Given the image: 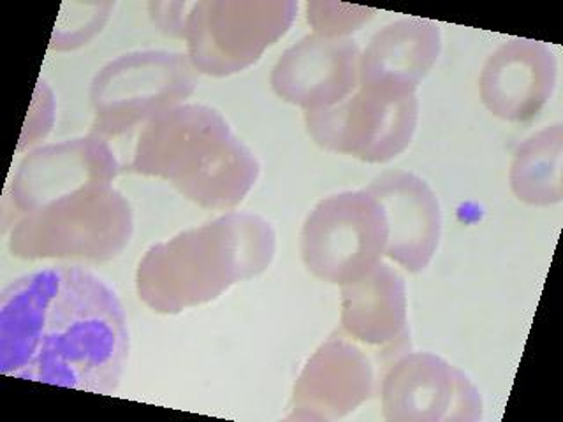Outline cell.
<instances>
[{
	"label": "cell",
	"mask_w": 563,
	"mask_h": 422,
	"mask_svg": "<svg viewBox=\"0 0 563 422\" xmlns=\"http://www.w3.org/2000/svg\"><path fill=\"white\" fill-rule=\"evenodd\" d=\"M419 101L357 88L339 104L305 111L308 134L321 148L351 155L363 163L384 164L404 154L418 127Z\"/></svg>",
	"instance_id": "ba28073f"
},
{
	"label": "cell",
	"mask_w": 563,
	"mask_h": 422,
	"mask_svg": "<svg viewBox=\"0 0 563 422\" xmlns=\"http://www.w3.org/2000/svg\"><path fill=\"white\" fill-rule=\"evenodd\" d=\"M365 190L386 215V257L410 273L428 268L442 227L439 199L430 185L413 173L387 171Z\"/></svg>",
	"instance_id": "7c38bea8"
},
{
	"label": "cell",
	"mask_w": 563,
	"mask_h": 422,
	"mask_svg": "<svg viewBox=\"0 0 563 422\" xmlns=\"http://www.w3.org/2000/svg\"><path fill=\"white\" fill-rule=\"evenodd\" d=\"M374 9L339 2H308V23L317 35L328 40H345V35L360 31L374 18Z\"/></svg>",
	"instance_id": "d6986e66"
},
{
	"label": "cell",
	"mask_w": 563,
	"mask_h": 422,
	"mask_svg": "<svg viewBox=\"0 0 563 422\" xmlns=\"http://www.w3.org/2000/svg\"><path fill=\"white\" fill-rule=\"evenodd\" d=\"M128 171L163 178L199 207L229 210L251 192L261 166L219 111L180 104L141 129Z\"/></svg>",
	"instance_id": "3957f363"
},
{
	"label": "cell",
	"mask_w": 563,
	"mask_h": 422,
	"mask_svg": "<svg viewBox=\"0 0 563 422\" xmlns=\"http://www.w3.org/2000/svg\"><path fill=\"white\" fill-rule=\"evenodd\" d=\"M342 327L369 347H396L407 338V289L400 273L378 263L342 286Z\"/></svg>",
	"instance_id": "2e32d148"
},
{
	"label": "cell",
	"mask_w": 563,
	"mask_h": 422,
	"mask_svg": "<svg viewBox=\"0 0 563 422\" xmlns=\"http://www.w3.org/2000/svg\"><path fill=\"white\" fill-rule=\"evenodd\" d=\"M563 131L553 127L537 132L516 152L510 185L519 201L550 207L562 201Z\"/></svg>",
	"instance_id": "e0dca14e"
},
{
	"label": "cell",
	"mask_w": 563,
	"mask_h": 422,
	"mask_svg": "<svg viewBox=\"0 0 563 422\" xmlns=\"http://www.w3.org/2000/svg\"><path fill=\"white\" fill-rule=\"evenodd\" d=\"M198 87L196 69L184 53L137 49L108 62L93 76L88 99L92 136L117 137L184 104Z\"/></svg>",
	"instance_id": "5b68a950"
},
{
	"label": "cell",
	"mask_w": 563,
	"mask_h": 422,
	"mask_svg": "<svg viewBox=\"0 0 563 422\" xmlns=\"http://www.w3.org/2000/svg\"><path fill=\"white\" fill-rule=\"evenodd\" d=\"M175 5L173 2H164V4L154 2V4L148 5L150 16L154 20L155 25L161 31L166 32L167 35L184 37L185 40V26H187V20H189L190 9L194 8V4H184L178 13H173Z\"/></svg>",
	"instance_id": "ffe728a7"
},
{
	"label": "cell",
	"mask_w": 563,
	"mask_h": 422,
	"mask_svg": "<svg viewBox=\"0 0 563 422\" xmlns=\"http://www.w3.org/2000/svg\"><path fill=\"white\" fill-rule=\"evenodd\" d=\"M360 60L354 41L307 35L273 67V92L305 111L331 108L360 88Z\"/></svg>",
	"instance_id": "8fae6325"
},
{
	"label": "cell",
	"mask_w": 563,
	"mask_h": 422,
	"mask_svg": "<svg viewBox=\"0 0 563 422\" xmlns=\"http://www.w3.org/2000/svg\"><path fill=\"white\" fill-rule=\"evenodd\" d=\"M556 85V58L544 43L515 40L484 66L481 99L498 119L528 122L541 113Z\"/></svg>",
	"instance_id": "5bb4252c"
},
{
	"label": "cell",
	"mask_w": 563,
	"mask_h": 422,
	"mask_svg": "<svg viewBox=\"0 0 563 422\" xmlns=\"http://www.w3.org/2000/svg\"><path fill=\"white\" fill-rule=\"evenodd\" d=\"M119 158L110 143L90 136L41 146L18 164L9 192L18 216L25 215L44 202L87 185L110 181L119 176Z\"/></svg>",
	"instance_id": "30bf717a"
},
{
	"label": "cell",
	"mask_w": 563,
	"mask_h": 422,
	"mask_svg": "<svg viewBox=\"0 0 563 422\" xmlns=\"http://www.w3.org/2000/svg\"><path fill=\"white\" fill-rule=\"evenodd\" d=\"M275 248L268 220L231 211L152 246L137 266V296L157 313L210 303L238 281L266 271Z\"/></svg>",
	"instance_id": "7a4b0ae2"
},
{
	"label": "cell",
	"mask_w": 563,
	"mask_h": 422,
	"mask_svg": "<svg viewBox=\"0 0 563 422\" xmlns=\"http://www.w3.org/2000/svg\"><path fill=\"white\" fill-rule=\"evenodd\" d=\"M440 53L439 25L422 18L389 23L361 53L360 88L383 96H413Z\"/></svg>",
	"instance_id": "9a60e30c"
},
{
	"label": "cell",
	"mask_w": 563,
	"mask_h": 422,
	"mask_svg": "<svg viewBox=\"0 0 563 422\" xmlns=\"http://www.w3.org/2000/svg\"><path fill=\"white\" fill-rule=\"evenodd\" d=\"M374 391V368L365 352L331 338L308 360L292 395L289 419L333 421L354 412Z\"/></svg>",
	"instance_id": "4fadbf2b"
},
{
	"label": "cell",
	"mask_w": 563,
	"mask_h": 422,
	"mask_svg": "<svg viewBox=\"0 0 563 422\" xmlns=\"http://www.w3.org/2000/svg\"><path fill=\"white\" fill-rule=\"evenodd\" d=\"M386 215L366 190L322 199L305 220L299 237L308 271L340 287L374 269L386 255Z\"/></svg>",
	"instance_id": "52a82bcc"
},
{
	"label": "cell",
	"mask_w": 563,
	"mask_h": 422,
	"mask_svg": "<svg viewBox=\"0 0 563 422\" xmlns=\"http://www.w3.org/2000/svg\"><path fill=\"white\" fill-rule=\"evenodd\" d=\"M383 412L393 422H475L483 419L477 387L462 369L428 352L396 360L383 382Z\"/></svg>",
	"instance_id": "9c48e42d"
},
{
	"label": "cell",
	"mask_w": 563,
	"mask_h": 422,
	"mask_svg": "<svg viewBox=\"0 0 563 422\" xmlns=\"http://www.w3.org/2000/svg\"><path fill=\"white\" fill-rule=\"evenodd\" d=\"M134 233V213L110 181L87 185L14 220L8 246L23 260L101 264L119 257Z\"/></svg>",
	"instance_id": "277c9868"
},
{
	"label": "cell",
	"mask_w": 563,
	"mask_h": 422,
	"mask_svg": "<svg viewBox=\"0 0 563 422\" xmlns=\"http://www.w3.org/2000/svg\"><path fill=\"white\" fill-rule=\"evenodd\" d=\"M114 2H64L53 29L52 52H76L84 48L113 16Z\"/></svg>",
	"instance_id": "ac0fdd59"
},
{
	"label": "cell",
	"mask_w": 563,
	"mask_h": 422,
	"mask_svg": "<svg viewBox=\"0 0 563 422\" xmlns=\"http://www.w3.org/2000/svg\"><path fill=\"white\" fill-rule=\"evenodd\" d=\"M296 13L292 0L196 2L185 26L187 57L202 75L224 78L242 73L287 34Z\"/></svg>",
	"instance_id": "8992f818"
},
{
	"label": "cell",
	"mask_w": 563,
	"mask_h": 422,
	"mask_svg": "<svg viewBox=\"0 0 563 422\" xmlns=\"http://www.w3.org/2000/svg\"><path fill=\"white\" fill-rule=\"evenodd\" d=\"M131 334L119 295L79 264L35 269L0 295V374L92 395L119 391Z\"/></svg>",
	"instance_id": "6da1fadb"
}]
</instances>
